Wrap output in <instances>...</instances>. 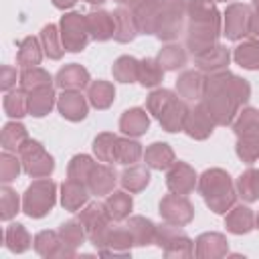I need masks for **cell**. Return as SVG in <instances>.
<instances>
[{
	"label": "cell",
	"instance_id": "6da1fadb",
	"mask_svg": "<svg viewBox=\"0 0 259 259\" xmlns=\"http://www.w3.org/2000/svg\"><path fill=\"white\" fill-rule=\"evenodd\" d=\"M251 97V85L247 79L227 71L206 75V89L202 105L210 113L217 125H231L239 113V107Z\"/></svg>",
	"mask_w": 259,
	"mask_h": 259
},
{
	"label": "cell",
	"instance_id": "7a4b0ae2",
	"mask_svg": "<svg viewBox=\"0 0 259 259\" xmlns=\"http://www.w3.org/2000/svg\"><path fill=\"white\" fill-rule=\"evenodd\" d=\"M198 192L202 194L206 206L214 214H227V210L237 200V188L233 178L223 168H208L198 176Z\"/></svg>",
	"mask_w": 259,
	"mask_h": 259
},
{
	"label": "cell",
	"instance_id": "3957f363",
	"mask_svg": "<svg viewBox=\"0 0 259 259\" xmlns=\"http://www.w3.org/2000/svg\"><path fill=\"white\" fill-rule=\"evenodd\" d=\"M57 202V184L51 178H38L22 194V212L30 219L47 217Z\"/></svg>",
	"mask_w": 259,
	"mask_h": 259
},
{
	"label": "cell",
	"instance_id": "277c9868",
	"mask_svg": "<svg viewBox=\"0 0 259 259\" xmlns=\"http://www.w3.org/2000/svg\"><path fill=\"white\" fill-rule=\"evenodd\" d=\"M154 243L164 251L166 257H178V259H188L194 255V243L192 239L182 231L178 225L162 223L156 225V239Z\"/></svg>",
	"mask_w": 259,
	"mask_h": 259
},
{
	"label": "cell",
	"instance_id": "5b68a950",
	"mask_svg": "<svg viewBox=\"0 0 259 259\" xmlns=\"http://www.w3.org/2000/svg\"><path fill=\"white\" fill-rule=\"evenodd\" d=\"M81 225L85 227L87 231V239L91 241V245L99 251L103 247V241H105V235L113 223V219L109 217L107 208H105V202H89L85 204L81 210H79V217Z\"/></svg>",
	"mask_w": 259,
	"mask_h": 259
},
{
	"label": "cell",
	"instance_id": "8992f818",
	"mask_svg": "<svg viewBox=\"0 0 259 259\" xmlns=\"http://www.w3.org/2000/svg\"><path fill=\"white\" fill-rule=\"evenodd\" d=\"M188 0H162V10L158 18L156 36L160 40H174L184 32V22L188 18Z\"/></svg>",
	"mask_w": 259,
	"mask_h": 259
},
{
	"label": "cell",
	"instance_id": "52a82bcc",
	"mask_svg": "<svg viewBox=\"0 0 259 259\" xmlns=\"http://www.w3.org/2000/svg\"><path fill=\"white\" fill-rule=\"evenodd\" d=\"M20 162H22V170L32 176V178H47L51 176V172L55 170V160L53 156L45 150V146L38 140L28 138L20 150L16 152Z\"/></svg>",
	"mask_w": 259,
	"mask_h": 259
},
{
	"label": "cell",
	"instance_id": "ba28073f",
	"mask_svg": "<svg viewBox=\"0 0 259 259\" xmlns=\"http://www.w3.org/2000/svg\"><path fill=\"white\" fill-rule=\"evenodd\" d=\"M59 30H61V38H63V47L67 53H81L91 34H89V24H87V14L81 12H67L61 16L59 22Z\"/></svg>",
	"mask_w": 259,
	"mask_h": 259
},
{
	"label": "cell",
	"instance_id": "9c48e42d",
	"mask_svg": "<svg viewBox=\"0 0 259 259\" xmlns=\"http://www.w3.org/2000/svg\"><path fill=\"white\" fill-rule=\"evenodd\" d=\"M253 8L241 2H233L223 12V34L229 40H241L251 32Z\"/></svg>",
	"mask_w": 259,
	"mask_h": 259
},
{
	"label": "cell",
	"instance_id": "30bf717a",
	"mask_svg": "<svg viewBox=\"0 0 259 259\" xmlns=\"http://www.w3.org/2000/svg\"><path fill=\"white\" fill-rule=\"evenodd\" d=\"M184 32H186L184 45H186V51L192 53V57L214 47L219 42V36L223 34L221 24H214V22H188Z\"/></svg>",
	"mask_w": 259,
	"mask_h": 259
},
{
	"label": "cell",
	"instance_id": "8fae6325",
	"mask_svg": "<svg viewBox=\"0 0 259 259\" xmlns=\"http://www.w3.org/2000/svg\"><path fill=\"white\" fill-rule=\"evenodd\" d=\"M158 212H160L162 221H166L170 225H178V227H184L194 219V206L188 200V196L186 194H176V192L166 194L160 200Z\"/></svg>",
	"mask_w": 259,
	"mask_h": 259
},
{
	"label": "cell",
	"instance_id": "7c38bea8",
	"mask_svg": "<svg viewBox=\"0 0 259 259\" xmlns=\"http://www.w3.org/2000/svg\"><path fill=\"white\" fill-rule=\"evenodd\" d=\"M34 251L47 259H73L77 255L75 247L63 243L59 231H40L34 237Z\"/></svg>",
	"mask_w": 259,
	"mask_h": 259
},
{
	"label": "cell",
	"instance_id": "4fadbf2b",
	"mask_svg": "<svg viewBox=\"0 0 259 259\" xmlns=\"http://www.w3.org/2000/svg\"><path fill=\"white\" fill-rule=\"evenodd\" d=\"M198 184V176L194 172V168L186 162H174L170 168H168V174H166V186L170 192H176V194H190L194 190V186Z\"/></svg>",
	"mask_w": 259,
	"mask_h": 259
},
{
	"label": "cell",
	"instance_id": "5bb4252c",
	"mask_svg": "<svg viewBox=\"0 0 259 259\" xmlns=\"http://www.w3.org/2000/svg\"><path fill=\"white\" fill-rule=\"evenodd\" d=\"M214 127H217V123L210 117V113L206 111V107L202 105V101H198L194 107H190L186 123H184V132L192 140H206V138H210Z\"/></svg>",
	"mask_w": 259,
	"mask_h": 259
},
{
	"label": "cell",
	"instance_id": "9a60e30c",
	"mask_svg": "<svg viewBox=\"0 0 259 259\" xmlns=\"http://www.w3.org/2000/svg\"><path fill=\"white\" fill-rule=\"evenodd\" d=\"M57 109L67 121H83L89 113V99L81 95V91H63L57 97Z\"/></svg>",
	"mask_w": 259,
	"mask_h": 259
},
{
	"label": "cell",
	"instance_id": "2e32d148",
	"mask_svg": "<svg viewBox=\"0 0 259 259\" xmlns=\"http://www.w3.org/2000/svg\"><path fill=\"white\" fill-rule=\"evenodd\" d=\"M132 247H136V245H134V239H132V233L127 231V227L125 225H111L107 235H105L103 247L99 249V255L127 257L132 253Z\"/></svg>",
	"mask_w": 259,
	"mask_h": 259
},
{
	"label": "cell",
	"instance_id": "e0dca14e",
	"mask_svg": "<svg viewBox=\"0 0 259 259\" xmlns=\"http://www.w3.org/2000/svg\"><path fill=\"white\" fill-rule=\"evenodd\" d=\"M229 61H231V53L227 47L223 45H214L198 55H194V65L198 71H202L204 75H212V73H221V71H227L229 67Z\"/></svg>",
	"mask_w": 259,
	"mask_h": 259
},
{
	"label": "cell",
	"instance_id": "ac0fdd59",
	"mask_svg": "<svg viewBox=\"0 0 259 259\" xmlns=\"http://www.w3.org/2000/svg\"><path fill=\"white\" fill-rule=\"evenodd\" d=\"M206 89V75L198 69L182 71L176 79V91L186 101H200Z\"/></svg>",
	"mask_w": 259,
	"mask_h": 259
},
{
	"label": "cell",
	"instance_id": "d6986e66",
	"mask_svg": "<svg viewBox=\"0 0 259 259\" xmlns=\"http://www.w3.org/2000/svg\"><path fill=\"white\" fill-rule=\"evenodd\" d=\"M89 83H91L89 71L79 63H69L61 67L59 73L55 75V85L63 91H81L89 87Z\"/></svg>",
	"mask_w": 259,
	"mask_h": 259
},
{
	"label": "cell",
	"instance_id": "ffe728a7",
	"mask_svg": "<svg viewBox=\"0 0 259 259\" xmlns=\"http://www.w3.org/2000/svg\"><path fill=\"white\" fill-rule=\"evenodd\" d=\"M229 253V241L223 233H202L194 241V255L200 259H221Z\"/></svg>",
	"mask_w": 259,
	"mask_h": 259
},
{
	"label": "cell",
	"instance_id": "44dd1931",
	"mask_svg": "<svg viewBox=\"0 0 259 259\" xmlns=\"http://www.w3.org/2000/svg\"><path fill=\"white\" fill-rule=\"evenodd\" d=\"M160 10H162V0H140L132 8L140 34H156Z\"/></svg>",
	"mask_w": 259,
	"mask_h": 259
},
{
	"label": "cell",
	"instance_id": "7402d4cb",
	"mask_svg": "<svg viewBox=\"0 0 259 259\" xmlns=\"http://www.w3.org/2000/svg\"><path fill=\"white\" fill-rule=\"evenodd\" d=\"M89 188L87 184L79 182V180H73V178H67L63 184H61V204L65 210L69 212H77L81 210L87 202H89Z\"/></svg>",
	"mask_w": 259,
	"mask_h": 259
},
{
	"label": "cell",
	"instance_id": "603a6c76",
	"mask_svg": "<svg viewBox=\"0 0 259 259\" xmlns=\"http://www.w3.org/2000/svg\"><path fill=\"white\" fill-rule=\"evenodd\" d=\"M117 172L111 164H95L89 180H87V188L91 194L95 196H107L109 192H113L115 182H117Z\"/></svg>",
	"mask_w": 259,
	"mask_h": 259
},
{
	"label": "cell",
	"instance_id": "cb8c5ba5",
	"mask_svg": "<svg viewBox=\"0 0 259 259\" xmlns=\"http://www.w3.org/2000/svg\"><path fill=\"white\" fill-rule=\"evenodd\" d=\"M188 111H190V107H188L186 99H178V97H176V99L162 111V115L158 117V121H160L162 130H166V132H170V134L184 132V123H186Z\"/></svg>",
	"mask_w": 259,
	"mask_h": 259
},
{
	"label": "cell",
	"instance_id": "d4e9b609",
	"mask_svg": "<svg viewBox=\"0 0 259 259\" xmlns=\"http://www.w3.org/2000/svg\"><path fill=\"white\" fill-rule=\"evenodd\" d=\"M225 227L233 235H247L249 231L255 229V214L249 206L245 204H233L227 210L225 217Z\"/></svg>",
	"mask_w": 259,
	"mask_h": 259
},
{
	"label": "cell",
	"instance_id": "484cf974",
	"mask_svg": "<svg viewBox=\"0 0 259 259\" xmlns=\"http://www.w3.org/2000/svg\"><path fill=\"white\" fill-rule=\"evenodd\" d=\"M111 14H113V24H115V28H113V38H115L117 42H132V40L140 34L132 8L117 6Z\"/></svg>",
	"mask_w": 259,
	"mask_h": 259
},
{
	"label": "cell",
	"instance_id": "4316f807",
	"mask_svg": "<svg viewBox=\"0 0 259 259\" xmlns=\"http://www.w3.org/2000/svg\"><path fill=\"white\" fill-rule=\"evenodd\" d=\"M150 127V115L146 113V109L142 107H132L125 109L119 117V130L130 136V138H140L148 132Z\"/></svg>",
	"mask_w": 259,
	"mask_h": 259
},
{
	"label": "cell",
	"instance_id": "83f0119b",
	"mask_svg": "<svg viewBox=\"0 0 259 259\" xmlns=\"http://www.w3.org/2000/svg\"><path fill=\"white\" fill-rule=\"evenodd\" d=\"M87 24H89V34L97 42H105L113 36V14L107 10H91L87 14Z\"/></svg>",
	"mask_w": 259,
	"mask_h": 259
},
{
	"label": "cell",
	"instance_id": "f1b7e54d",
	"mask_svg": "<svg viewBox=\"0 0 259 259\" xmlns=\"http://www.w3.org/2000/svg\"><path fill=\"white\" fill-rule=\"evenodd\" d=\"M42 45L40 38L36 36H24L18 42V51H16V65L20 69H30V67H38L42 61Z\"/></svg>",
	"mask_w": 259,
	"mask_h": 259
},
{
	"label": "cell",
	"instance_id": "f546056e",
	"mask_svg": "<svg viewBox=\"0 0 259 259\" xmlns=\"http://www.w3.org/2000/svg\"><path fill=\"white\" fill-rule=\"evenodd\" d=\"M144 162L152 170H168L176 162V156H174V150L170 148V144H166V142H154V144H150L146 148Z\"/></svg>",
	"mask_w": 259,
	"mask_h": 259
},
{
	"label": "cell",
	"instance_id": "4dcf8cb0",
	"mask_svg": "<svg viewBox=\"0 0 259 259\" xmlns=\"http://www.w3.org/2000/svg\"><path fill=\"white\" fill-rule=\"evenodd\" d=\"M150 166H144V164H130L121 176H119V182L123 186V190H127L130 194H136V192H142L148 184H150Z\"/></svg>",
	"mask_w": 259,
	"mask_h": 259
},
{
	"label": "cell",
	"instance_id": "1f68e13d",
	"mask_svg": "<svg viewBox=\"0 0 259 259\" xmlns=\"http://www.w3.org/2000/svg\"><path fill=\"white\" fill-rule=\"evenodd\" d=\"M125 227L132 233V239H134L136 247H148L156 239V225L146 217H140V214L127 217Z\"/></svg>",
	"mask_w": 259,
	"mask_h": 259
},
{
	"label": "cell",
	"instance_id": "d6a6232c",
	"mask_svg": "<svg viewBox=\"0 0 259 259\" xmlns=\"http://www.w3.org/2000/svg\"><path fill=\"white\" fill-rule=\"evenodd\" d=\"M57 105V95L53 87H42L28 91V115L32 117H45L51 113V109Z\"/></svg>",
	"mask_w": 259,
	"mask_h": 259
},
{
	"label": "cell",
	"instance_id": "836d02e7",
	"mask_svg": "<svg viewBox=\"0 0 259 259\" xmlns=\"http://www.w3.org/2000/svg\"><path fill=\"white\" fill-rule=\"evenodd\" d=\"M87 99H89V105H93L95 109H107L115 99V87L103 79L91 81L87 87Z\"/></svg>",
	"mask_w": 259,
	"mask_h": 259
},
{
	"label": "cell",
	"instance_id": "e575fe53",
	"mask_svg": "<svg viewBox=\"0 0 259 259\" xmlns=\"http://www.w3.org/2000/svg\"><path fill=\"white\" fill-rule=\"evenodd\" d=\"M188 22H214L221 24V12L212 0H188Z\"/></svg>",
	"mask_w": 259,
	"mask_h": 259
},
{
	"label": "cell",
	"instance_id": "d590c367",
	"mask_svg": "<svg viewBox=\"0 0 259 259\" xmlns=\"http://www.w3.org/2000/svg\"><path fill=\"white\" fill-rule=\"evenodd\" d=\"M233 59L239 67L247 71H259V40L247 38L241 45H237L233 51Z\"/></svg>",
	"mask_w": 259,
	"mask_h": 259
},
{
	"label": "cell",
	"instance_id": "8d00e7d4",
	"mask_svg": "<svg viewBox=\"0 0 259 259\" xmlns=\"http://www.w3.org/2000/svg\"><path fill=\"white\" fill-rule=\"evenodd\" d=\"M32 243L34 241H32V237L26 231L24 225L12 223V225L6 227V231H4V245H6L8 251H12V253H24V251L30 249Z\"/></svg>",
	"mask_w": 259,
	"mask_h": 259
},
{
	"label": "cell",
	"instance_id": "74e56055",
	"mask_svg": "<svg viewBox=\"0 0 259 259\" xmlns=\"http://www.w3.org/2000/svg\"><path fill=\"white\" fill-rule=\"evenodd\" d=\"M105 208L113 221H125L134 208V200L127 194V190H113L107 194Z\"/></svg>",
	"mask_w": 259,
	"mask_h": 259
},
{
	"label": "cell",
	"instance_id": "f35d334b",
	"mask_svg": "<svg viewBox=\"0 0 259 259\" xmlns=\"http://www.w3.org/2000/svg\"><path fill=\"white\" fill-rule=\"evenodd\" d=\"M40 45H42V51L49 59L53 61H59L65 53V47H63V38H61V30L57 24H45L42 30H40Z\"/></svg>",
	"mask_w": 259,
	"mask_h": 259
},
{
	"label": "cell",
	"instance_id": "ab89813d",
	"mask_svg": "<svg viewBox=\"0 0 259 259\" xmlns=\"http://www.w3.org/2000/svg\"><path fill=\"white\" fill-rule=\"evenodd\" d=\"M156 59H158V63L162 65L164 71H178V69H182V67L186 65V61H188L186 47L170 42V45H166V47L160 49V53H158Z\"/></svg>",
	"mask_w": 259,
	"mask_h": 259
},
{
	"label": "cell",
	"instance_id": "60d3db41",
	"mask_svg": "<svg viewBox=\"0 0 259 259\" xmlns=\"http://www.w3.org/2000/svg\"><path fill=\"white\" fill-rule=\"evenodd\" d=\"M237 196H241L245 202H257L259 200V170L247 168L237 178Z\"/></svg>",
	"mask_w": 259,
	"mask_h": 259
},
{
	"label": "cell",
	"instance_id": "b9f144b4",
	"mask_svg": "<svg viewBox=\"0 0 259 259\" xmlns=\"http://www.w3.org/2000/svg\"><path fill=\"white\" fill-rule=\"evenodd\" d=\"M26 140H28V132L22 123H18V121L4 123L2 134H0V144L6 152H18Z\"/></svg>",
	"mask_w": 259,
	"mask_h": 259
},
{
	"label": "cell",
	"instance_id": "7bdbcfd3",
	"mask_svg": "<svg viewBox=\"0 0 259 259\" xmlns=\"http://www.w3.org/2000/svg\"><path fill=\"white\" fill-rule=\"evenodd\" d=\"M2 107H4V113L12 119H20V117L28 115V91H24V89L8 91L4 95Z\"/></svg>",
	"mask_w": 259,
	"mask_h": 259
},
{
	"label": "cell",
	"instance_id": "ee69618b",
	"mask_svg": "<svg viewBox=\"0 0 259 259\" xmlns=\"http://www.w3.org/2000/svg\"><path fill=\"white\" fill-rule=\"evenodd\" d=\"M117 138L115 134L111 132H101L95 136L93 140V154L99 162H105V164H113L115 162V146H117Z\"/></svg>",
	"mask_w": 259,
	"mask_h": 259
},
{
	"label": "cell",
	"instance_id": "f6af8a7d",
	"mask_svg": "<svg viewBox=\"0 0 259 259\" xmlns=\"http://www.w3.org/2000/svg\"><path fill=\"white\" fill-rule=\"evenodd\" d=\"M138 69H140V61L132 55H121L115 59L111 73L113 79L119 83H136L138 81Z\"/></svg>",
	"mask_w": 259,
	"mask_h": 259
},
{
	"label": "cell",
	"instance_id": "bcb514c9",
	"mask_svg": "<svg viewBox=\"0 0 259 259\" xmlns=\"http://www.w3.org/2000/svg\"><path fill=\"white\" fill-rule=\"evenodd\" d=\"M164 79V69L158 63V59L146 57L140 61V69H138V83L142 87H156L160 85Z\"/></svg>",
	"mask_w": 259,
	"mask_h": 259
},
{
	"label": "cell",
	"instance_id": "7dc6e473",
	"mask_svg": "<svg viewBox=\"0 0 259 259\" xmlns=\"http://www.w3.org/2000/svg\"><path fill=\"white\" fill-rule=\"evenodd\" d=\"M42 87H53V77H51L49 71H45L40 67L22 69V73H20V89L34 91V89H42Z\"/></svg>",
	"mask_w": 259,
	"mask_h": 259
},
{
	"label": "cell",
	"instance_id": "c3c4849f",
	"mask_svg": "<svg viewBox=\"0 0 259 259\" xmlns=\"http://www.w3.org/2000/svg\"><path fill=\"white\" fill-rule=\"evenodd\" d=\"M144 156L142 144L132 140V138H117V146H115V162L130 166L136 164L140 158Z\"/></svg>",
	"mask_w": 259,
	"mask_h": 259
},
{
	"label": "cell",
	"instance_id": "681fc988",
	"mask_svg": "<svg viewBox=\"0 0 259 259\" xmlns=\"http://www.w3.org/2000/svg\"><path fill=\"white\" fill-rule=\"evenodd\" d=\"M59 235H61L63 243H67L69 247H75V249L81 247L85 243V239H87V231H85V227L81 225L79 219H69V221L61 223Z\"/></svg>",
	"mask_w": 259,
	"mask_h": 259
},
{
	"label": "cell",
	"instance_id": "f907efd6",
	"mask_svg": "<svg viewBox=\"0 0 259 259\" xmlns=\"http://www.w3.org/2000/svg\"><path fill=\"white\" fill-rule=\"evenodd\" d=\"M233 132L237 138L245 136V134L259 132V109L257 107H245L243 111H239L237 117L233 119Z\"/></svg>",
	"mask_w": 259,
	"mask_h": 259
},
{
	"label": "cell",
	"instance_id": "816d5d0a",
	"mask_svg": "<svg viewBox=\"0 0 259 259\" xmlns=\"http://www.w3.org/2000/svg\"><path fill=\"white\" fill-rule=\"evenodd\" d=\"M235 152H237L239 160H243L245 164H253L259 158V132L239 136Z\"/></svg>",
	"mask_w": 259,
	"mask_h": 259
},
{
	"label": "cell",
	"instance_id": "f5cc1de1",
	"mask_svg": "<svg viewBox=\"0 0 259 259\" xmlns=\"http://www.w3.org/2000/svg\"><path fill=\"white\" fill-rule=\"evenodd\" d=\"M93 168H95V162H93L91 156H87V154H77V156H73L71 162H69L67 176L73 178V180H79V182L87 184V180H89Z\"/></svg>",
	"mask_w": 259,
	"mask_h": 259
},
{
	"label": "cell",
	"instance_id": "db71d44e",
	"mask_svg": "<svg viewBox=\"0 0 259 259\" xmlns=\"http://www.w3.org/2000/svg\"><path fill=\"white\" fill-rule=\"evenodd\" d=\"M178 95L172 91V89H154L150 95H148V99H146V109H148V113H152L156 119L162 115V111L176 99Z\"/></svg>",
	"mask_w": 259,
	"mask_h": 259
},
{
	"label": "cell",
	"instance_id": "11a10c76",
	"mask_svg": "<svg viewBox=\"0 0 259 259\" xmlns=\"http://www.w3.org/2000/svg\"><path fill=\"white\" fill-rule=\"evenodd\" d=\"M20 212V198L16 190H12L8 184L0 188V219L10 221Z\"/></svg>",
	"mask_w": 259,
	"mask_h": 259
},
{
	"label": "cell",
	"instance_id": "9f6ffc18",
	"mask_svg": "<svg viewBox=\"0 0 259 259\" xmlns=\"http://www.w3.org/2000/svg\"><path fill=\"white\" fill-rule=\"evenodd\" d=\"M20 170H22L20 158L14 156L12 152H6V150H4V152L0 154V180H2L4 184H8V182H12V180L18 178Z\"/></svg>",
	"mask_w": 259,
	"mask_h": 259
},
{
	"label": "cell",
	"instance_id": "6f0895ef",
	"mask_svg": "<svg viewBox=\"0 0 259 259\" xmlns=\"http://www.w3.org/2000/svg\"><path fill=\"white\" fill-rule=\"evenodd\" d=\"M16 83V69L12 65H2L0 67V89L10 91Z\"/></svg>",
	"mask_w": 259,
	"mask_h": 259
},
{
	"label": "cell",
	"instance_id": "680465c9",
	"mask_svg": "<svg viewBox=\"0 0 259 259\" xmlns=\"http://www.w3.org/2000/svg\"><path fill=\"white\" fill-rule=\"evenodd\" d=\"M51 2H53V6H55V8H59V10L73 8V6L77 4V0H51Z\"/></svg>",
	"mask_w": 259,
	"mask_h": 259
},
{
	"label": "cell",
	"instance_id": "91938a15",
	"mask_svg": "<svg viewBox=\"0 0 259 259\" xmlns=\"http://www.w3.org/2000/svg\"><path fill=\"white\" fill-rule=\"evenodd\" d=\"M249 34H253L259 40V14H255V12H253V18H251V32Z\"/></svg>",
	"mask_w": 259,
	"mask_h": 259
},
{
	"label": "cell",
	"instance_id": "94428289",
	"mask_svg": "<svg viewBox=\"0 0 259 259\" xmlns=\"http://www.w3.org/2000/svg\"><path fill=\"white\" fill-rule=\"evenodd\" d=\"M115 2H117L119 6H125V8H134V6H136L140 0H115Z\"/></svg>",
	"mask_w": 259,
	"mask_h": 259
},
{
	"label": "cell",
	"instance_id": "6125c7cd",
	"mask_svg": "<svg viewBox=\"0 0 259 259\" xmlns=\"http://www.w3.org/2000/svg\"><path fill=\"white\" fill-rule=\"evenodd\" d=\"M251 8L255 14H259V0H251Z\"/></svg>",
	"mask_w": 259,
	"mask_h": 259
},
{
	"label": "cell",
	"instance_id": "be15d7a7",
	"mask_svg": "<svg viewBox=\"0 0 259 259\" xmlns=\"http://www.w3.org/2000/svg\"><path fill=\"white\" fill-rule=\"evenodd\" d=\"M85 2H89V4H103L105 0H85Z\"/></svg>",
	"mask_w": 259,
	"mask_h": 259
},
{
	"label": "cell",
	"instance_id": "e7e4bbea",
	"mask_svg": "<svg viewBox=\"0 0 259 259\" xmlns=\"http://www.w3.org/2000/svg\"><path fill=\"white\" fill-rule=\"evenodd\" d=\"M255 229H259V212H257V217H255Z\"/></svg>",
	"mask_w": 259,
	"mask_h": 259
},
{
	"label": "cell",
	"instance_id": "03108f58",
	"mask_svg": "<svg viewBox=\"0 0 259 259\" xmlns=\"http://www.w3.org/2000/svg\"><path fill=\"white\" fill-rule=\"evenodd\" d=\"M212 2H229V0H212Z\"/></svg>",
	"mask_w": 259,
	"mask_h": 259
}]
</instances>
